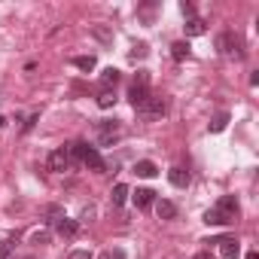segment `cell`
I'll list each match as a JSON object with an SVG mask.
<instances>
[{
	"mask_svg": "<svg viewBox=\"0 0 259 259\" xmlns=\"http://www.w3.org/2000/svg\"><path fill=\"white\" fill-rule=\"evenodd\" d=\"M217 46H220V52H223L226 58H244V43H241V37H238V34H232V31L220 34Z\"/></svg>",
	"mask_w": 259,
	"mask_h": 259,
	"instance_id": "cell-1",
	"label": "cell"
},
{
	"mask_svg": "<svg viewBox=\"0 0 259 259\" xmlns=\"http://www.w3.org/2000/svg\"><path fill=\"white\" fill-rule=\"evenodd\" d=\"M138 113L144 116V119H159V116H165V98H156V95H150L141 107H138Z\"/></svg>",
	"mask_w": 259,
	"mask_h": 259,
	"instance_id": "cell-2",
	"label": "cell"
},
{
	"mask_svg": "<svg viewBox=\"0 0 259 259\" xmlns=\"http://www.w3.org/2000/svg\"><path fill=\"white\" fill-rule=\"evenodd\" d=\"M46 168H49V171H55V174L67 171V168H70V156H67V150H55V153H49Z\"/></svg>",
	"mask_w": 259,
	"mask_h": 259,
	"instance_id": "cell-3",
	"label": "cell"
},
{
	"mask_svg": "<svg viewBox=\"0 0 259 259\" xmlns=\"http://www.w3.org/2000/svg\"><path fill=\"white\" fill-rule=\"evenodd\" d=\"M98 132H101V144H104V147H110V144H116V141H119L122 128H119V122H101V125H98Z\"/></svg>",
	"mask_w": 259,
	"mask_h": 259,
	"instance_id": "cell-4",
	"label": "cell"
},
{
	"mask_svg": "<svg viewBox=\"0 0 259 259\" xmlns=\"http://www.w3.org/2000/svg\"><path fill=\"white\" fill-rule=\"evenodd\" d=\"M82 165H85L89 171H98V174L107 168V165H104V159H101V153H98L95 147H85V153H82Z\"/></svg>",
	"mask_w": 259,
	"mask_h": 259,
	"instance_id": "cell-5",
	"label": "cell"
},
{
	"mask_svg": "<svg viewBox=\"0 0 259 259\" xmlns=\"http://www.w3.org/2000/svg\"><path fill=\"white\" fill-rule=\"evenodd\" d=\"M217 210L235 223V217H238V201H235V195H223V198L217 201Z\"/></svg>",
	"mask_w": 259,
	"mask_h": 259,
	"instance_id": "cell-6",
	"label": "cell"
},
{
	"mask_svg": "<svg viewBox=\"0 0 259 259\" xmlns=\"http://www.w3.org/2000/svg\"><path fill=\"white\" fill-rule=\"evenodd\" d=\"M217 244H220L223 259H238V256H241V244H238L235 238H223V241H217Z\"/></svg>",
	"mask_w": 259,
	"mask_h": 259,
	"instance_id": "cell-7",
	"label": "cell"
},
{
	"mask_svg": "<svg viewBox=\"0 0 259 259\" xmlns=\"http://www.w3.org/2000/svg\"><path fill=\"white\" fill-rule=\"evenodd\" d=\"M135 204H138V210L153 207V204H156V192H153V189H138V192H135Z\"/></svg>",
	"mask_w": 259,
	"mask_h": 259,
	"instance_id": "cell-8",
	"label": "cell"
},
{
	"mask_svg": "<svg viewBox=\"0 0 259 259\" xmlns=\"http://www.w3.org/2000/svg\"><path fill=\"white\" fill-rule=\"evenodd\" d=\"M156 213H159V220H174L177 217V204L168 201V198H159L156 201Z\"/></svg>",
	"mask_w": 259,
	"mask_h": 259,
	"instance_id": "cell-9",
	"label": "cell"
},
{
	"mask_svg": "<svg viewBox=\"0 0 259 259\" xmlns=\"http://www.w3.org/2000/svg\"><path fill=\"white\" fill-rule=\"evenodd\" d=\"M186 37H201L204 31H207V25H204V19H198V16H192V19H186Z\"/></svg>",
	"mask_w": 259,
	"mask_h": 259,
	"instance_id": "cell-10",
	"label": "cell"
},
{
	"mask_svg": "<svg viewBox=\"0 0 259 259\" xmlns=\"http://www.w3.org/2000/svg\"><path fill=\"white\" fill-rule=\"evenodd\" d=\"M168 180H171L177 189H186V186H189V171H186V168H171V171H168Z\"/></svg>",
	"mask_w": 259,
	"mask_h": 259,
	"instance_id": "cell-11",
	"label": "cell"
},
{
	"mask_svg": "<svg viewBox=\"0 0 259 259\" xmlns=\"http://www.w3.org/2000/svg\"><path fill=\"white\" fill-rule=\"evenodd\" d=\"M147 98H150V89H147V85H132V92H128V101H132L135 110H138Z\"/></svg>",
	"mask_w": 259,
	"mask_h": 259,
	"instance_id": "cell-12",
	"label": "cell"
},
{
	"mask_svg": "<svg viewBox=\"0 0 259 259\" xmlns=\"http://www.w3.org/2000/svg\"><path fill=\"white\" fill-rule=\"evenodd\" d=\"M55 229H58V235H61V238H73V235H76V229H79V226H76V223H73V220H67V217H61V220H58V223H55Z\"/></svg>",
	"mask_w": 259,
	"mask_h": 259,
	"instance_id": "cell-13",
	"label": "cell"
},
{
	"mask_svg": "<svg viewBox=\"0 0 259 259\" xmlns=\"http://www.w3.org/2000/svg\"><path fill=\"white\" fill-rule=\"evenodd\" d=\"M135 174H138V177H147V180H150V177H156V174H159V168H156V165H153L150 159H144V162H138V165H135Z\"/></svg>",
	"mask_w": 259,
	"mask_h": 259,
	"instance_id": "cell-14",
	"label": "cell"
},
{
	"mask_svg": "<svg viewBox=\"0 0 259 259\" xmlns=\"http://www.w3.org/2000/svg\"><path fill=\"white\" fill-rule=\"evenodd\" d=\"M110 198H113V204H116V207H122V204L128 201V186H125V183H116V186H113V192H110Z\"/></svg>",
	"mask_w": 259,
	"mask_h": 259,
	"instance_id": "cell-15",
	"label": "cell"
},
{
	"mask_svg": "<svg viewBox=\"0 0 259 259\" xmlns=\"http://www.w3.org/2000/svg\"><path fill=\"white\" fill-rule=\"evenodd\" d=\"M119 82V70L116 67H107L104 73H101V89H113Z\"/></svg>",
	"mask_w": 259,
	"mask_h": 259,
	"instance_id": "cell-16",
	"label": "cell"
},
{
	"mask_svg": "<svg viewBox=\"0 0 259 259\" xmlns=\"http://www.w3.org/2000/svg\"><path fill=\"white\" fill-rule=\"evenodd\" d=\"M204 223H207V226H226V223H232V220H229V217H223L217 207H210V210L204 213Z\"/></svg>",
	"mask_w": 259,
	"mask_h": 259,
	"instance_id": "cell-17",
	"label": "cell"
},
{
	"mask_svg": "<svg viewBox=\"0 0 259 259\" xmlns=\"http://www.w3.org/2000/svg\"><path fill=\"white\" fill-rule=\"evenodd\" d=\"M171 55H174V61H183V58H189V43H174L171 46Z\"/></svg>",
	"mask_w": 259,
	"mask_h": 259,
	"instance_id": "cell-18",
	"label": "cell"
},
{
	"mask_svg": "<svg viewBox=\"0 0 259 259\" xmlns=\"http://www.w3.org/2000/svg\"><path fill=\"white\" fill-rule=\"evenodd\" d=\"M226 125H229V113H220V116L210 122V135H220V132H226Z\"/></svg>",
	"mask_w": 259,
	"mask_h": 259,
	"instance_id": "cell-19",
	"label": "cell"
},
{
	"mask_svg": "<svg viewBox=\"0 0 259 259\" xmlns=\"http://www.w3.org/2000/svg\"><path fill=\"white\" fill-rule=\"evenodd\" d=\"M113 104H116V95H113L110 89H101V95H98V107L107 110V107H113Z\"/></svg>",
	"mask_w": 259,
	"mask_h": 259,
	"instance_id": "cell-20",
	"label": "cell"
},
{
	"mask_svg": "<svg viewBox=\"0 0 259 259\" xmlns=\"http://www.w3.org/2000/svg\"><path fill=\"white\" fill-rule=\"evenodd\" d=\"M61 217H64V210H61L58 204H46V223H52V226H55Z\"/></svg>",
	"mask_w": 259,
	"mask_h": 259,
	"instance_id": "cell-21",
	"label": "cell"
},
{
	"mask_svg": "<svg viewBox=\"0 0 259 259\" xmlns=\"http://www.w3.org/2000/svg\"><path fill=\"white\" fill-rule=\"evenodd\" d=\"M73 64H76L79 70H95V58H92V55H76Z\"/></svg>",
	"mask_w": 259,
	"mask_h": 259,
	"instance_id": "cell-22",
	"label": "cell"
},
{
	"mask_svg": "<svg viewBox=\"0 0 259 259\" xmlns=\"http://www.w3.org/2000/svg\"><path fill=\"white\" fill-rule=\"evenodd\" d=\"M13 250H16V241H13V238H7V241H0V259H7V256H10Z\"/></svg>",
	"mask_w": 259,
	"mask_h": 259,
	"instance_id": "cell-23",
	"label": "cell"
},
{
	"mask_svg": "<svg viewBox=\"0 0 259 259\" xmlns=\"http://www.w3.org/2000/svg\"><path fill=\"white\" fill-rule=\"evenodd\" d=\"M132 58L138 61V58H147V43H138L135 49H132Z\"/></svg>",
	"mask_w": 259,
	"mask_h": 259,
	"instance_id": "cell-24",
	"label": "cell"
},
{
	"mask_svg": "<svg viewBox=\"0 0 259 259\" xmlns=\"http://www.w3.org/2000/svg\"><path fill=\"white\" fill-rule=\"evenodd\" d=\"M135 85H150V76H147V70H138V76H135Z\"/></svg>",
	"mask_w": 259,
	"mask_h": 259,
	"instance_id": "cell-25",
	"label": "cell"
},
{
	"mask_svg": "<svg viewBox=\"0 0 259 259\" xmlns=\"http://www.w3.org/2000/svg\"><path fill=\"white\" fill-rule=\"evenodd\" d=\"M180 10H183V16H186V19H192V16H195V7H192V4H186V0L180 4Z\"/></svg>",
	"mask_w": 259,
	"mask_h": 259,
	"instance_id": "cell-26",
	"label": "cell"
},
{
	"mask_svg": "<svg viewBox=\"0 0 259 259\" xmlns=\"http://www.w3.org/2000/svg\"><path fill=\"white\" fill-rule=\"evenodd\" d=\"M70 259H92V253H89V250H73Z\"/></svg>",
	"mask_w": 259,
	"mask_h": 259,
	"instance_id": "cell-27",
	"label": "cell"
},
{
	"mask_svg": "<svg viewBox=\"0 0 259 259\" xmlns=\"http://www.w3.org/2000/svg\"><path fill=\"white\" fill-rule=\"evenodd\" d=\"M101 259H125V253H122V250H110V253H104Z\"/></svg>",
	"mask_w": 259,
	"mask_h": 259,
	"instance_id": "cell-28",
	"label": "cell"
},
{
	"mask_svg": "<svg viewBox=\"0 0 259 259\" xmlns=\"http://www.w3.org/2000/svg\"><path fill=\"white\" fill-rule=\"evenodd\" d=\"M46 241H49L46 232H34V244H46Z\"/></svg>",
	"mask_w": 259,
	"mask_h": 259,
	"instance_id": "cell-29",
	"label": "cell"
},
{
	"mask_svg": "<svg viewBox=\"0 0 259 259\" xmlns=\"http://www.w3.org/2000/svg\"><path fill=\"white\" fill-rule=\"evenodd\" d=\"M192 259H213V256H210V253H195Z\"/></svg>",
	"mask_w": 259,
	"mask_h": 259,
	"instance_id": "cell-30",
	"label": "cell"
},
{
	"mask_svg": "<svg viewBox=\"0 0 259 259\" xmlns=\"http://www.w3.org/2000/svg\"><path fill=\"white\" fill-rule=\"evenodd\" d=\"M28 259H34V256H28Z\"/></svg>",
	"mask_w": 259,
	"mask_h": 259,
	"instance_id": "cell-31",
	"label": "cell"
}]
</instances>
